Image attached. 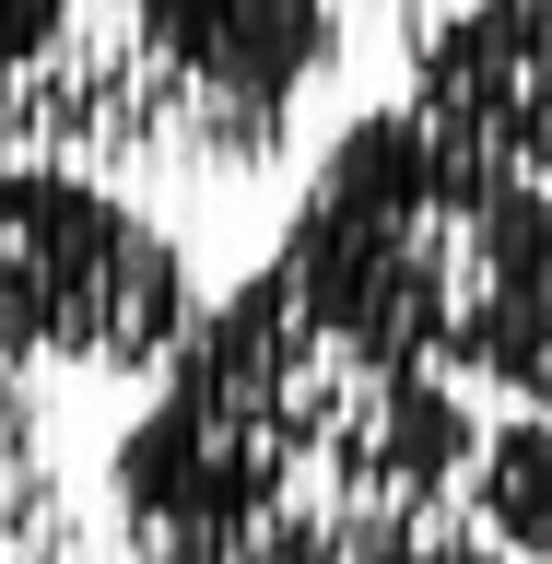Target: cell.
<instances>
[{
  "instance_id": "3",
  "label": "cell",
  "mask_w": 552,
  "mask_h": 564,
  "mask_svg": "<svg viewBox=\"0 0 552 564\" xmlns=\"http://www.w3.org/2000/svg\"><path fill=\"white\" fill-rule=\"evenodd\" d=\"M118 176H259L342 70V0H106Z\"/></svg>"
},
{
  "instance_id": "5",
  "label": "cell",
  "mask_w": 552,
  "mask_h": 564,
  "mask_svg": "<svg viewBox=\"0 0 552 564\" xmlns=\"http://www.w3.org/2000/svg\"><path fill=\"white\" fill-rule=\"evenodd\" d=\"M412 106H435L458 141L552 176V0H458L412 24Z\"/></svg>"
},
{
  "instance_id": "6",
  "label": "cell",
  "mask_w": 552,
  "mask_h": 564,
  "mask_svg": "<svg viewBox=\"0 0 552 564\" xmlns=\"http://www.w3.org/2000/svg\"><path fill=\"white\" fill-rule=\"evenodd\" d=\"M470 541L483 553H552V412L506 400L470 458Z\"/></svg>"
},
{
  "instance_id": "4",
  "label": "cell",
  "mask_w": 552,
  "mask_h": 564,
  "mask_svg": "<svg viewBox=\"0 0 552 564\" xmlns=\"http://www.w3.org/2000/svg\"><path fill=\"white\" fill-rule=\"evenodd\" d=\"M201 282L188 247L71 153H0V352L35 377H165Z\"/></svg>"
},
{
  "instance_id": "2",
  "label": "cell",
  "mask_w": 552,
  "mask_h": 564,
  "mask_svg": "<svg viewBox=\"0 0 552 564\" xmlns=\"http://www.w3.org/2000/svg\"><path fill=\"white\" fill-rule=\"evenodd\" d=\"M271 259L306 306L552 412V176L458 141L435 106H365Z\"/></svg>"
},
{
  "instance_id": "8",
  "label": "cell",
  "mask_w": 552,
  "mask_h": 564,
  "mask_svg": "<svg viewBox=\"0 0 552 564\" xmlns=\"http://www.w3.org/2000/svg\"><path fill=\"white\" fill-rule=\"evenodd\" d=\"M83 35V0H0V70L47 59V47H71Z\"/></svg>"
},
{
  "instance_id": "1",
  "label": "cell",
  "mask_w": 552,
  "mask_h": 564,
  "mask_svg": "<svg viewBox=\"0 0 552 564\" xmlns=\"http://www.w3.org/2000/svg\"><path fill=\"white\" fill-rule=\"evenodd\" d=\"M494 412L447 365L306 306L282 259L212 294L106 447L118 541L165 564H412L470 541Z\"/></svg>"
},
{
  "instance_id": "7",
  "label": "cell",
  "mask_w": 552,
  "mask_h": 564,
  "mask_svg": "<svg viewBox=\"0 0 552 564\" xmlns=\"http://www.w3.org/2000/svg\"><path fill=\"white\" fill-rule=\"evenodd\" d=\"M71 494L47 470V447H0V553H71Z\"/></svg>"
},
{
  "instance_id": "9",
  "label": "cell",
  "mask_w": 552,
  "mask_h": 564,
  "mask_svg": "<svg viewBox=\"0 0 552 564\" xmlns=\"http://www.w3.org/2000/svg\"><path fill=\"white\" fill-rule=\"evenodd\" d=\"M35 365H12V352H0V447H35Z\"/></svg>"
}]
</instances>
